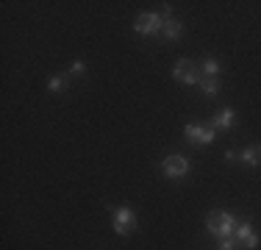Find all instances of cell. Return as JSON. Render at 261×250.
<instances>
[{
    "mask_svg": "<svg viewBox=\"0 0 261 250\" xmlns=\"http://www.w3.org/2000/svg\"><path fill=\"white\" fill-rule=\"evenodd\" d=\"M236 217L228 214V211H211L208 220H206V228L211 236H217V239H228V236L236 234Z\"/></svg>",
    "mask_w": 261,
    "mask_h": 250,
    "instance_id": "obj_1",
    "label": "cell"
},
{
    "mask_svg": "<svg viewBox=\"0 0 261 250\" xmlns=\"http://www.w3.org/2000/svg\"><path fill=\"white\" fill-rule=\"evenodd\" d=\"M161 25H164V20H161V14L145 11V14H139V17H136L134 31H136L139 36H156V34H161Z\"/></svg>",
    "mask_w": 261,
    "mask_h": 250,
    "instance_id": "obj_2",
    "label": "cell"
},
{
    "mask_svg": "<svg viewBox=\"0 0 261 250\" xmlns=\"http://www.w3.org/2000/svg\"><path fill=\"white\" fill-rule=\"evenodd\" d=\"M172 78L181 81V84H200V67L192 59H181L172 67Z\"/></svg>",
    "mask_w": 261,
    "mask_h": 250,
    "instance_id": "obj_3",
    "label": "cell"
},
{
    "mask_svg": "<svg viewBox=\"0 0 261 250\" xmlns=\"http://www.w3.org/2000/svg\"><path fill=\"white\" fill-rule=\"evenodd\" d=\"M136 228V214L128 209V206H122V209H114V234L117 236H128L134 234Z\"/></svg>",
    "mask_w": 261,
    "mask_h": 250,
    "instance_id": "obj_4",
    "label": "cell"
},
{
    "mask_svg": "<svg viewBox=\"0 0 261 250\" xmlns=\"http://www.w3.org/2000/svg\"><path fill=\"white\" fill-rule=\"evenodd\" d=\"M186 139L192 142V145H200V147H206V145H211V142L217 139V131L211 128H203V125H186Z\"/></svg>",
    "mask_w": 261,
    "mask_h": 250,
    "instance_id": "obj_5",
    "label": "cell"
},
{
    "mask_svg": "<svg viewBox=\"0 0 261 250\" xmlns=\"http://www.w3.org/2000/svg\"><path fill=\"white\" fill-rule=\"evenodd\" d=\"M161 172H164L167 178H184V175L189 172V161H186V156H167V159L161 161Z\"/></svg>",
    "mask_w": 261,
    "mask_h": 250,
    "instance_id": "obj_6",
    "label": "cell"
},
{
    "mask_svg": "<svg viewBox=\"0 0 261 250\" xmlns=\"http://www.w3.org/2000/svg\"><path fill=\"white\" fill-rule=\"evenodd\" d=\"M233 239H236V242H242V245H245V247H250V250H253V247H258V236L253 234V225L247 222V220H242L239 225H236Z\"/></svg>",
    "mask_w": 261,
    "mask_h": 250,
    "instance_id": "obj_7",
    "label": "cell"
},
{
    "mask_svg": "<svg viewBox=\"0 0 261 250\" xmlns=\"http://www.w3.org/2000/svg\"><path fill=\"white\" fill-rule=\"evenodd\" d=\"M181 34H184V25L172 17V20H164V25H161V36L164 39H170V42H178L181 39Z\"/></svg>",
    "mask_w": 261,
    "mask_h": 250,
    "instance_id": "obj_8",
    "label": "cell"
},
{
    "mask_svg": "<svg viewBox=\"0 0 261 250\" xmlns=\"http://www.w3.org/2000/svg\"><path fill=\"white\" fill-rule=\"evenodd\" d=\"M233 120H236V114H233V109H220L214 114V120H211V128H231L233 125Z\"/></svg>",
    "mask_w": 261,
    "mask_h": 250,
    "instance_id": "obj_9",
    "label": "cell"
},
{
    "mask_svg": "<svg viewBox=\"0 0 261 250\" xmlns=\"http://www.w3.org/2000/svg\"><path fill=\"white\" fill-rule=\"evenodd\" d=\"M242 164L245 167H258L261 164V145H250L247 150H242Z\"/></svg>",
    "mask_w": 261,
    "mask_h": 250,
    "instance_id": "obj_10",
    "label": "cell"
},
{
    "mask_svg": "<svg viewBox=\"0 0 261 250\" xmlns=\"http://www.w3.org/2000/svg\"><path fill=\"white\" fill-rule=\"evenodd\" d=\"M220 70H222V67H220V61H217V59H206V61H203V67H200V75H203V78H217Z\"/></svg>",
    "mask_w": 261,
    "mask_h": 250,
    "instance_id": "obj_11",
    "label": "cell"
},
{
    "mask_svg": "<svg viewBox=\"0 0 261 250\" xmlns=\"http://www.w3.org/2000/svg\"><path fill=\"white\" fill-rule=\"evenodd\" d=\"M200 89L206 95H220V78H203L200 75Z\"/></svg>",
    "mask_w": 261,
    "mask_h": 250,
    "instance_id": "obj_12",
    "label": "cell"
},
{
    "mask_svg": "<svg viewBox=\"0 0 261 250\" xmlns=\"http://www.w3.org/2000/svg\"><path fill=\"white\" fill-rule=\"evenodd\" d=\"M67 86H70V81H67L64 75H53V78L47 81V89H50V92H64Z\"/></svg>",
    "mask_w": 261,
    "mask_h": 250,
    "instance_id": "obj_13",
    "label": "cell"
},
{
    "mask_svg": "<svg viewBox=\"0 0 261 250\" xmlns=\"http://www.w3.org/2000/svg\"><path fill=\"white\" fill-rule=\"evenodd\" d=\"M236 245H239V242H236L233 236H228V239H220V245H217V250H236Z\"/></svg>",
    "mask_w": 261,
    "mask_h": 250,
    "instance_id": "obj_14",
    "label": "cell"
},
{
    "mask_svg": "<svg viewBox=\"0 0 261 250\" xmlns=\"http://www.w3.org/2000/svg\"><path fill=\"white\" fill-rule=\"evenodd\" d=\"M70 72H72V75H84V72H86V64H84V61H72Z\"/></svg>",
    "mask_w": 261,
    "mask_h": 250,
    "instance_id": "obj_15",
    "label": "cell"
}]
</instances>
